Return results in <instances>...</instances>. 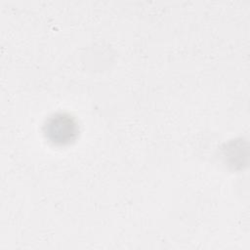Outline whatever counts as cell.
<instances>
[{"label": "cell", "instance_id": "6da1fadb", "mask_svg": "<svg viewBox=\"0 0 250 250\" xmlns=\"http://www.w3.org/2000/svg\"><path fill=\"white\" fill-rule=\"evenodd\" d=\"M43 133L50 143L57 146H65L76 140L79 127L72 115L65 112H56L45 120Z\"/></svg>", "mask_w": 250, "mask_h": 250}]
</instances>
